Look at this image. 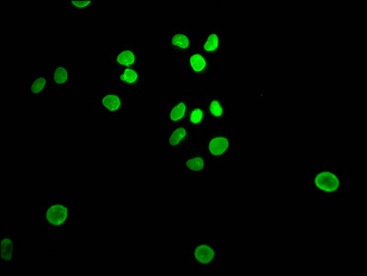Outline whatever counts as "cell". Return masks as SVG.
I'll return each mask as SVG.
<instances>
[{"mask_svg":"<svg viewBox=\"0 0 367 276\" xmlns=\"http://www.w3.org/2000/svg\"><path fill=\"white\" fill-rule=\"evenodd\" d=\"M207 119H209V116H207L205 104L193 102L189 109L188 118H186L188 124L195 131H201L206 127Z\"/></svg>","mask_w":367,"mask_h":276,"instance_id":"obj_18","label":"cell"},{"mask_svg":"<svg viewBox=\"0 0 367 276\" xmlns=\"http://www.w3.org/2000/svg\"><path fill=\"white\" fill-rule=\"evenodd\" d=\"M184 67L193 80L195 81L209 80L217 73L214 58L202 53L197 47L193 48L191 53L184 58Z\"/></svg>","mask_w":367,"mask_h":276,"instance_id":"obj_6","label":"cell"},{"mask_svg":"<svg viewBox=\"0 0 367 276\" xmlns=\"http://www.w3.org/2000/svg\"><path fill=\"white\" fill-rule=\"evenodd\" d=\"M52 85L54 90H69L73 84V67L72 66H55L50 72Z\"/></svg>","mask_w":367,"mask_h":276,"instance_id":"obj_15","label":"cell"},{"mask_svg":"<svg viewBox=\"0 0 367 276\" xmlns=\"http://www.w3.org/2000/svg\"><path fill=\"white\" fill-rule=\"evenodd\" d=\"M204 151L210 160L226 162L235 150V137L229 127L216 125L204 135Z\"/></svg>","mask_w":367,"mask_h":276,"instance_id":"obj_2","label":"cell"},{"mask_svg":"<svg viewBox=\"0 0 367 276\" xmlns=\"http://www.w3.org/2000/svg\"><path fill=\"white\" fill-rule=\"evenodd\" d=\"M66 6L67 8L71 11L76 15H85L90 12L96 11L97 3L93 0H85V1H66Z\"/></svg>","mask_w":367,"mask_h":276,"instance_id":"obj_19","label":"cell"},{"mask_svg":"<svg viewBox=\"0 0 367 276\" xmlns=\"http://www.w3.org/2000/svg\"><path fill=\"white\" fill-rule=\"evenodd\" d=\"M95 105L104 118H124L127 112V96L119 88H103L97 94Z\"/></svg>","mask_w":367,"mask_h":276,"instance_id":"obj_4","label":"cell"},{"mask_svg":"<svg viewBox=\"0 0 367 276\" xmlns=\"http://www.w3.org/2000/svg\"><path fill=\"white\" fill-rule=\"evenodd\" d=\"M192 103V98L188 95L183 94L181 96L174 98L167 109L169 128L186 121Z\"/></svg>","mask_w":367,"mask_h":276,"instance_id":"obj_13","label":"cell"},{"mask_svg":"<svg viewBox=\"0 0 367 276\" xmlns=\"http://www.w3.org/2000/svg\"><path fill=\"white\" fill-rule=\"evenodd\" d=\"M222 33L218 30H206L198 39L197 48L202 53L206 54L215 59L220 54V39H222Z\"/></svg>","mask_w":367,"mask_h":276,"instance_id":"obj_14","label":"cell"},{"mask_svg":"<svg viewBox=\"0 0 367 276\" xmlns=\"http://www.w3.org/2000/svg\"><path fill=\"white\" fill-rule=\"evenodd\" d=\"M308 189L323 198H336L344 189V173L339 168H320L308 177Z\"/></svg>","mask_w":367,"mask_h":276,"instance_id":"obj_1","label":"cell"},{"mask_svg":"<svg viewBox=\"0 0 367 276\" xmlns=\"http://www.w3.org/2000/svg\"><path fill=\"white\" fill-rule=\"evenodd\" d=\"M205 107H206L207 116L213 124L222 125L228 121L229 116L228 101L222 95H210L207 97Z\"/></svg>","mask_w":367,"mask_h":276,"instance_id":"obj_12","label":"cell"},{"mask_svg":"<svg viewBox=\"0 0 367 276\" xmlns=\"http://www.w3.org/2000/svg\"><path fill=\"white\" fill-rule=\"evenodd\" d=\"M118 72L117 78L115 79L114 83L122 90H130L134 94L140 88L146 87L145 75L140 67L122 69Z\"/></svg>","mask_w":367,"mask_h":276,"instance_id":"obj_11","label":"cell"},{"mask_svg":"<svg viewBox=\"0 0 367 276\" xmlns=\"http://www.w3.org/2000/svg\"><path fill=\"white\" fill-rule=\"evenodd\" d=\"M50 73H32L30 75L29 91L32 97H42L52 90Z\"/></svg>","mask_w":367,"mask_h":276,"instance_id":"obj_17","label":"cell"},{"mask_svg":"<svg viewBox=\"0 0 367 276\" xmlns=\"http://www.w3.org/2000/svg\"><path fill=\"white\" fill-rule=\"evenodd\" d=\"M0 242H1V256H0L1 265H17L18 242L16 237L14 235L4 234L0 238Z\"/></svg>","mask_w":367,"mask_h":276,"instance_id":"obj_16","label":"cell"},{"mask_svg":"<svg viewBox=\"0 0 367 276\" xmlns=\"http://www.w3.org/2000/svg\"><path fill=\"white\" fill-rule=\"evenodd\" d=\"M188 258L191 265L201 272H210L219 265L220 253L218 244L214 241L193 242Z\"/></svg>","mask_w":367,"mask_h":276,"instance_id":"obj_5","label":"cell"},{"mask_svg":"<svg viewBox=\"0 0 367 276\" xmlns=\"http://www.w3.org/2000/svg\"><path fill=\"white\" fill-rule=\"evenodd\" d=\"M195 131L185 121L168 128L165 146L176 151L188 152L193 147Z\"/></svg>","mask_w":367,"mask_h":276,"instance_id":"obj_8","label":"cell"},{"mask_svg":"<svg viewBox=\"0 0 367 276\" xmlns=\"http://www.w3.org/2000/svg\"><path fill=\"white\" fill-rule=\"evenodd\" d=\"M167 45L170 55L176 58H185L193 50L191 30H171L168 35Z\"/></svg>","mask_w":367,"mask_h":276,"instance_id":"obj_10","label":"cell"},{"mask_svg":"<svg viewBox=\"0 0 367 276\" xmlns=\"http://www.w3.org/2000/svg\"><path fill=\"white\" fill-rule=\"evenodd\" d=\"M183 167L186 176H204L210 170V158L204 149H191L184 156Z\"/></svg>","mask_w":367,"mask_h":276,"instance_id":"obj_9","label":"cell"},{"mask_svg":"<svg viewBox=\"0 0 367 276\" xmlns=\"http://www.w3.org/2000/svg\"><path fill=\"white\" fill-rule=\"evenodd\" d=\"M44 225L52 232H61L71 227L73 220V205L66 198H54L45 202Z\"/></svg>","mask_w":367,"mask_h":276,"instance_id":"obj_3","label":"cell"},{"mask_svg":"<svg viewBox=\"0 0 367 276\" xmlns=\"http://www.w3.org/2000/svg\"><path fill=\"white\" fill-rule=\"evenodd\" d=\"M140 51L136 45L124 44L119 45L112 51L109 58V67L112 70H119L139 67Z\"/></svg>","mask_w":367,"mask_h":276,"instance_id":"obj_7","label":"cell"}]
</instances>
